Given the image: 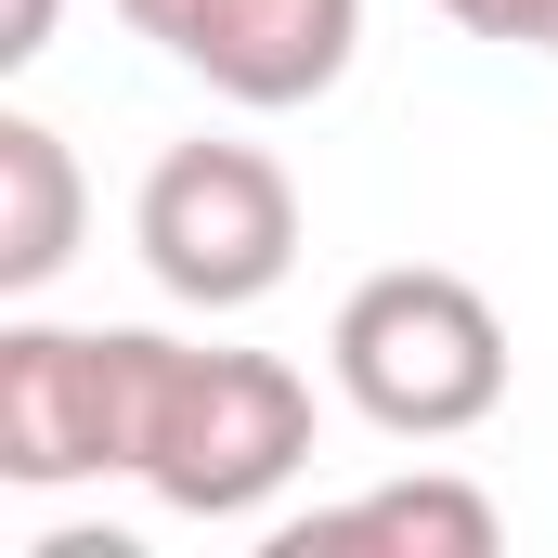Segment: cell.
<instances>
[{
  "label": "cell",
  "mask_w": 558,
  "mask_h": 558,
  "mask_svg": "<svg viewBox=\"0 0 558 558\" xmlns=\"http://www.w3.org/2000/svg\"><path fill=\"white\" fill-rule=\"evenodd\" d=\"M299 468H312V377H299V364L156 338L131 481L169 507V520H260Z\"/></svg>",
  "instance_id": "cell-1"
},
{
  "label": "cell",
  "mask_w": 558,
  "mask_h": 558,
  "mask_svg": "<svg viewBox=\"0 0 558 558\" xmlns=\"http://www.w3.org/2000/svg\"><path fill=\"white\" fill-rule=\"evenodd\" d=\"M325 377L338 403L390 441H468L507 403V312L441 260H390L338 299L325 325Z\"/></svg>",
  "instance_id": "cell-2"
},
{
  "label": "cell",
  "mask_w": 558,
  "mask_h": 558,
  "mask_svg": "<svg viewBox=\"0 0 558 558\" xmlns=\"http://www.w3.org/2000/svg\"><path fill=\"white\" fill-rule=\"evenodd\" d=\"M131 247L143 274L169 286L182 312H260L299 274V182H286L274 143H169L131 195Z\"/></svg>",
  "instance_id": "cell-3"
},
{
  "label": "cell",
  "mask_w": 558,
  "mask_h": 558,
  "mask_svg": "<svg viewBox=\"0 0 558 558\" xmlns=\"http://www.w3.org/2000/svg\"><path fill=\"white\" fill-rule=\"evenodd\" d=\"M143 377L156 325H0V481L65 494V481H131L143 454Z\"/></svg>",
  "instance_id": "cell-4"
},
{
  "label": "cell",
  "mask_w": 558,
  "mask_h": 558,
  "mask_svg": "<svg viewBox=\"0 0 558 558\" xmlns=\"http://www.w3.org/2000/svg\"><path fill=\"white\" fill-rule=\"evenodd\" d=\"M118 26L156 39L182 78H208L247 118L325 105L364 52V0H118Z\"/></svg>",
  "instance_id": "cell-5"
},
{
  "label": "cell",
  "mask_w": 558,
  "mask_h": 558,
  "mask_svg": "<svg viewBox=\"0 0 558 558\" xmlns=\"http://www.w3.org/2000/svg\"><path fill=\"white\" fill-rule=\"evenodd\" d=\"M494 546H507V520H494V494L454 481V468L377 481V494L312 507V520H286V533H274V558H494Z\"/></svg>",
  "instance_id": "cell-6"
},
{
  "label": "cell",
  "mask_w": 558,
  "mask_h": 558,
  "mask_svg": "<svg viewBox=\"0 0 558 558\" xmlns=\"http://www.w3.org/2000/svg\"><path fill=\"white\" fill-rule=\"evenodd\" d=\"M78 234H92V182H78V156L52 118H0V299L26 312L39 286L78 260Z\"/></svg>",
  "instance_id": "cell-7"
},
{
  "label": "cell",
  "mask_w": 558,
  "mask_h": 558,
  "mask_svg": "<svg viewBox=\"0 0 558 558\" xmlns=\"http://www.w3.org/2000/svg\"><path fill=\"white\" fill-rule=\"evenodd\" d=\"M468 39H507V52H546L558 39V0H441Z\"/></svg>",
  "instance_id": "cell-8"
},
{
  "label": "cell",
  "mask_w": 558,
  "mask_h": 558,
  "mask_svg": "<svg viewBox=\"0 0 558 558\" xmlns=\"http://www.w3.org/2000/svg\"><path fill=\"white\" fill-rule=\"evenodd\" d=\"M52 13L65 0H0V65H39L52 52Z\"/></svg>",
  "instance_id": "cell-9"
},
{
  "label": "cell",
  "mask_w": 558,
  "mask_h": 558,
  "mask_svg": "<svg viewBox=\"0 0 558 558\" xmlns=\"http://www.w3.org/2000/svg\"><path fill=\"white\" fill-rule=\"evenodd\" d=\"M546 65H558V39H546Z\"/></svg>",
  "instance_id": "cell-10"
}]
</instances>
